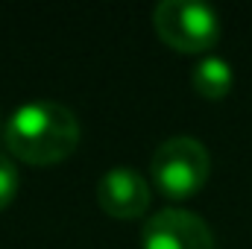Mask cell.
<instances>
[{
    "label": "cell",
    "instance_id": "ba28073f",
    "mask_svg": "<svg viewBox=\"0 0 252 249\" xmlns=\"http://www.w3.org/2000/svg\"><path fill=\"white\" fill-rule=\"evenodd\" d=\"M0 135H3V124H0Z\"/></svg>",
    "mask_w": 252,
    "mask_h": 249
},
{
    "label": "cell",
    "instance_id": "52a82bcc",
    "mask_svg": "<svg viewBox=\"0 0 252 249\" xmlns=\"http://www.w3.org/2000/svg\"><path fill=\"white\" fill-rule=\"evenodd\" d=\"M18 164L12 161V156H6V153H0V208L15 196V190H18Z\"/></svg>",
    "mask_w": 252,
    "mask_h": 249
},
{
    "label": "cell",
    "instance_id": "7a4b0ae2",
    "mask_svg": "<svg viewBox=\"0 0 252 249\" xmlns=\"http://www.w3.org/2000/svg\"><path fill=\"white\" fill-rule=\"evenodd\" d=\"M153 179L167 196H190L205 185L211 170L208 147L193 135L164 138L153 153Z\"/></svg>",
    "mask_w": 252,
    "mask_h": 249
},
{
    "label": "cell",
    "instance_id": "3957f363",
    "mask_svg": "<svg viewBox=\"0 0 252 249\" xmlns=\"http://www.w3.org/2000/svg\"><path fill=\"white\" fill-rule=\"evenodd\" d=\"M153 24L176 50H205L220 38V15L202 0H161L153 9Z\"/></svg>",
    "mask_w": 252,
    "mask_h": 249
},
{
    "label": "cell",
    "instance_id": "6da1fadb",
    "mask_svg": "<svg viewBox=\"0 0 252 249\" xmlns=\"http://www.w3.org/2000/svg\"><path fill=\"white\" fill-rule=\"evenodd\" d=\"M9 153L27 164H56L79 144V121L73 109L56 100H27L3 124Z\"/></svg>",
    "mask_w": 252,
    "mask_h": 249
},
{
    "label": "cell",
    "instance_id": "8992f818",
    "mask_svg": "<svg viewBox=\"0 0 252 249\" xmlns=\"http://www.w3.org/2000/svg\"><path fill=\"white\" fill-rule=\"evenodd\" d=\"M190 82H193V88H196L202 97L220 100V97L229 94V88H232V82H235V73H232L229 59H223V56H217V53H208V56H202L199 62L193 64Z\"/></svg>",
    "mask_w": 252,
    "mask_h": 249
},
{
    "label": "cell",
    "instance_id": "5b68a950",
    "mask_svg": "<svg viewBox=\"0 0 252 249\" xmlns=\"http://www.w3.org/2000/svg\"><path fill=\"white\" fill-rule=\"evenodd\" d=\"M97 202L112 217H141L150 205V182L135 167L115 164L97 182Z\"/></svg>",
    "mask_w": 252,
    "mask_h": 249
},
{
    "label": "cell",
    "instance_id": "277c9868",
    "mask_svg": "<svg viewBox=\"0 0 252 249\" xmlns=\"http://www.w3.org/2000/svg\"><path fill=\"white\" fill-rule=\"evenodd\" d=\"M141 249H217L208 223L188 208H161L147 217Z\"/></svg>",
    "mask_w": 252,
    "mask_h": 249
}]
</instances>
